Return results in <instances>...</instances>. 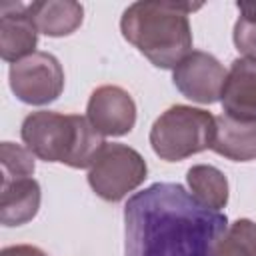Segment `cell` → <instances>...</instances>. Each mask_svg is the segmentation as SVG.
Segmentation results:
<instances>
[{"instance_id":"10","label":"cell","mask_w":256,"mask_h":256,"mask_svg":"<svg viewBox=\"0 0 256 256\" xmlns=\"http://www.w3.org/2000/svg\"><path fill=\"white\" fill-rule=\"evenodd\" d=\"M226 116L256 122V58H236L220 94Z\"/></svg>"},{"instance_id":"11","label":"cell","mask_w":256,"mask_h":256,"mask_svg":"<svg viewBox=\"0 0 256 256\" xmlns=\"http://www.w3.org/2000/svg\"><path fill=\"white\" fill-rule=\"evenodd\" d=\"M210 150L234 160L250 162L256 158V122H244L226 114L216 116V132Z\"/></svg>"},{"instance_id":"1","label":"cell","mask_w":256,"mask_h":256,"mask_svg":"<svg viewBox=\"0 0 256 256\" xmlns=\"http://www.w3.org/2000/svg\"><path fill=\"white\" fill-rule=\"evenodd\" d=\"M226 230V214L180 184L156 182L124 206V256H216Z\"/></svg>"},{"instance_id":"17","label":"cell","mask_w":256,"mask_h":256,"mask_svg":"<svg viewBox=\"0 0 256 256\" xmlns=\"http://www.w3.org/2000/svg\"><path fill=\"white\" fill-rule=\"evenodd\" d=\"M234 46L244 58H256V18L240 16L234 24Z\"/></svg>"},{"instance_id":"9","label":"cell","mask_w":256,"mask_h":256,"mask_svg":"<svg viewBox=\"0 0 256 256\" xmlns=\"http://www.w3.org/2000/svg\"><path fill=\"white\" fill-rule=\"evenodd\" d=\"M38 30L30 16V4L2 2L0 4V56L4 62H20L34 54Z\"/></svg>"},{"instance_id":"19","label":"cell","mask_w":256,"mask_h":256,"mask_svg":"<svg viewBox=\"0 0 256 256\" xmlns=\"http://www.w3.org/2000/svg\"><path fill=\"white\" fill-rule=\"evenodd\" d=\"M236 6H238V10H240L242 16L256 18V2H238Z\"/></svg>"},{"instance_id":"6","label":"cell","mask_w":256,"mask_h":256,"mask_svg":"<svg viewBox=\"0 0 256 256\" xmlns=\"http://www.w3.org/2000/svg\"><path fill=\"white\" fill-rule=\"evenodd\" d=\"M10 90L24 104H50L64 90V70L50 52H34L14 62L8 72Z\"/></svg>"},{"instance_id":"18","label":"cell","mask_w":256,"mask_h":256,"mask_svg":"<svg viewBox=\"0 0 256 256\" xmlns=\"http://www.w3.org/2000/svg\"><path fill=\"white\" fill-rule=\"evenodd\" d=\"M0 256H48V254L42 248L32 246V244H16V246L2 248Z\"/></svg>"},{"instance_id":"4","label":"cell","mask_w":256,"mask_h":256,"mask_svg":"<svg viewBox=\"0 0 256 256\" xmlns=\"http://www.w3.org/2000/svg\"><path fill=\"white\" fill-rule=\"evenodd\" d=\"M216 116L202 108L184 104L164 110L150 128V144L156 156L166 162H178L212 146Z\"/></svg>"},{"instance_id":"12","label":"cell","mask_w":256,"mask_h":256,"mask_svg":"<svg viewBox=\"0 0 256 256\" xmlns=\"http://www.w3.org/2000/svg\"><path fill=\"white\" fill-rule=\"evenodd\" d=\"M40 184L34 178L6 180L0 188V222L4 226H22L30 222L40 208Z\"/></svg>"},{"instance_id":"2","label":"cell","mask_w":256,"mask_h":256,"mask_svg":"<svg viewBox=\"0 0 256 256\" xmlns=\"http://www.w3.org/2000/svg\"><path fill=\"white\" fill-rule=\"evenodd\" d=\"M202 4L142 0L130 4L122 18V36L156 68H176L192 52L188 14Z\"/></svg>"},{"instance_id":"5","label":"cell","mask_w":256,"mask_h":256,"mask_svg":"<svg viewBox=\"0 0 256 256\" xmlns=\"http://www.w3.org/2000/svg\"><path fill=\"white\" fill-rule=\"evenodd\" d=\"M148 174L146 160L126 144H104L88 168V184L108 202H118L136 190Z\"/></svg>"},{"instance_id":"8","label":"cell","mask_w":256,"mask_h":256,"mask_svg":"<svg viewBox=\"0 0 256 256\" xmlns=\"http://www.w3.org/2000/svg\"><path fill=\"white\" fill-rule=\"evenodd\" d=\"M86 118L102 136H124L136 124V104L120 86H98L90 94Z\"/></svg>"},{"instance_id":"16","label":"cell","mask_w":256,"mask_h":256,"mask_svg":"<svg viewBox=\"0 0 256 256\" xmlns=\"http://www.w3.org/2000/svg\"><path fill=\"white\" fill-rule=\"evenodd\" d=\"M34 154L20 144L2 142L0 144V164H2V182L18 180V178H32L36 170Z\"/></svg>"},{"instance_id":"13","label":"cell","mask_w":256,"mask_h":256,"mask_svg":"<svg viewBox=\"0 0 256 256\" xmlns=\"http://www.w3.org/2000/svg\"><path fill=\"white\" fill-rule=\"evenodd\" d=\"M30 16L40 34L60 38L80 28L84 8L74 0H40L30 4Z\"/></svg>"},{"instance_id":"7","label":"cell","mask_w":256,"mask_h":256,"mask_svg":"<svg viewBox=\"0 0 256 256\" xmlns=\"http://www.w3.org/2000/svg\"><path fill=\"white\" fill-rule=\"evenodd\" d=\"M226 74L228 70H224L218 58L202 50H192L172 70V80L188 100L198 104H214L220 100Z\"/></svg>"},{"instance_id":"14","label":"cell","mask_w":256,"mask_h":256,"mask_svg":"<svg viewBox=\"0 0 256 256\" xmlns=\"http://www.w3.org/2000/svg\"><path fill=\"white\" fill-rule=\"evenodd\" d=\"M186 182L190 194L204 206L220 212L228 204V180L218 168L210 164H196L188 168Z\"/></svg>"},{"instance_id":"3","label":"cell","mask_w":256,"mask_h":256,"mask_svg":"<svg viewBox=\"0 0 256 256\" xmlns=\"http://www.w3.org/2000/svg\"><path fill=\"white\" fill-rule=\"evenodd\" d=\"M20 136L26 148L44 162H60L70 168H90L104 136L80 114H58L38 110L24 118Z\"/></svg>"},{"instance_id":"15","label":"cell","mask_w":256,"mask_h":256,"mask_svg":"<svg viewBox=\"0 0 256 256\" xmlns=\"http://www.w3.org/2000/svg\"><path fill=\"white\" fill-rule=\"evenodd\" d=\"M216 256H256V224L248 218H238L228 224Z\"/></svg>"}]
</instances>
